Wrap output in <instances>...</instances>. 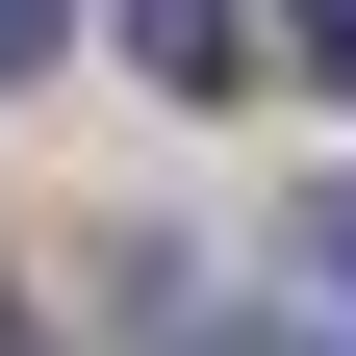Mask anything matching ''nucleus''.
Returning a JSON list of instances; mask_svg holds the SVG:
<instances>
[{
	"mask_svg": "<svg viewBox=\"0 0 356 356\" xmlns=\"http://www.w3.org/2000/svg\"><path fill=\"white\" fill-rule=\"evenodd\" d=\"M127 76H178V102H229V76H280V51H254V0H127Z\"/></svg>",
	"mask_w": 356,
	"mask_h": 356,
	"instance_id": "nucleus-1",
	"label": "nucleus"
},
{
	"mask_svg": "<svg viewBox=\"0 0 356 356\" xmlns=\"http://www.w3.org/2000/svg\"><path fill=\"white\" fill-rule=\"evenodd\" d=\"M280 254H305V280L356 305V178H305V229H280Z\"/></svg>",
	"mask_w": 356,
	"mask_h": 356,
	"instance_id": "nucleus-2",
	"label": "nucleus"
},
{
	"mask_svg": "<svg viewBox=\"0 0 356 356\" xmlns=\"http://www.w3.org/2000/svg\"><path fill=\"white\" fill-rule=\"evenodd\" d=\"M280 26H305V76H356V0H280Z\"/></svg>",
	"mask_w": 356,
	"mask_h": 356,
	"instance_id": "nucleus-3",
	"label": "nucleus"
},
{
	"mask_svg": "<svg viewBox=\"0 0 356 356\" xmlns=\"http://www.w3.org/2000/svg\"><path fill=\"white\" fill-rule=\"evenodd\" d=\"M26 51H51V0H0V76H26Z\"/></svg>",
	"mask_w": 356,
	"mask_h": 356,
	"instance_id": "nucleus-4",
	"label": "nucleus"
},
{
	"mask_svg": "<svg viewBox=\"0 0 356 356\" xmlns=\"http://www.w3.org/2000/svg\"><path fill=\"white\" fill-rule=\"evenodd\" d=\"M0 356H51V331H26V305H0Z\"/></svg>",
	"mask_w": 356,
	"mask_h": 356,
	"instance_id": "nucleus-5",
	"label": "nucleus"
}]
</instances>
